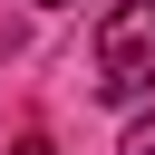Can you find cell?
Returning a JSON list of instances; mask_svg holds the SVG:
<instances>
[{"label": "cell", "instance_id": "obj_1", "mask_svg": "<svg viewBox=\"0 0 155 155\" xmlns=\"http://www.w3.org/2000/svg\"><path fill=\"white\" fill-rule=\"evenodd\" d=\"M97 97L107 107H145L155 97V0H116L97 19Z\"/></svg>", "mask_w": 155, "mask_h": 155}, {"label": "cell", "instance_id": "obj_2", "mask_svg": "<svg viewBox=\"0 0 155 155\" xmlns=\"http://www.w3.org/2000/svg\"><path fill=\"white\" fill-rule=\"evenodd\" d=\"M116 155H155V97H145V116L126 126V145H116Z\"/></svg>", "mask_w": 155, "mask_h": 155}, {"label": "cell", "instance_id": "obj_3", "mask_svg": "<svg viewBox=\"0 0 155 155\" xmlns=\"http://www.w3.org/2000/svg\"><path fill=\"white\" fill-rule=\"evenodd\" d=\"M10 155H58V145H48V136H19V145H10Z\"/></svg>", "mask_w": 155, "mask_h": 155}, {"label": "cell", "instance_id": "obj_4", "mask_svg": "<svg viewBox=\"0 0 155 155\" xmlns=\"http://www.w3.org/2000/svg\"><path fill=\"white\" fill-rule=\"evenodd\" d=\"M39 10H68V0H39Z\"/></svg>", "mask_w": 155, "mask_h": 155}]
</instances>
